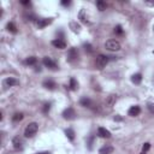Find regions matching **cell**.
Returning <instances> with one entry per match:
<instances>
[{"instance_id":"7402d4cb","label":"cell","mask_w":154,"mask_h":154,"mask_svg":"<svg viewBox=\"0 0 154 154\" xmlns=\"http://www.w3.org/2000/svg\"><path fill=\"white\" fill-rule=\"evenodd\" d=\"M7 30L10 31V33H12V34H16L17 33V27L15 25V23L13 22H10V23H7Z\"/></svg>"},{"instance_id":"d6a6232c","label":"cell","mask_w":154,"mask_h":154,"mask_svg":"<svg viewBox=\"0 0 154 154\" xmlns=\"http://www.w3.org/2000/svg\"><path fill=\"white\" fill-rule=\"evenodd\" d=\"M36 154H51L49 152H41V153H36Z\"/></svg>"},{"instance_id":"44dd1931","label":"cell","mask_w":154,"mask_h":154,"mask_svg":"<svg viewBox=\"0 0 154 154\" xmlns=\"http://www.w3.org/2000/svg\"><path fill=\"white\" fill-rule=\"evenodd\" d=\"M69 88L71 90H76L77 88H78V83H77V81L73 78V77H71L70 78V84H69Z\"/></svg>"},{"instance_id":"1f68e13d","label":"cell","mask_w":154,"mask_h":154,"mask_svg":"<svg viewBox=\"0 0 154 154\" xmlns=\"http://www.w3.org/2000/svg\"><path fill=\"white\" fill-rule=\"evenodd\" d=\"M146 4H147V5H149V6H154V3H150V1H147Z\"/></svg>"},{"instance_id":"7c38bea8","label":"cell","mask_w":154,"mask_h":154,"mask_svg":"<svg viewBox=\"0 0 154 154\" xmlns=\"http://www.w3.org/2000/svg\"><path fill=\"white\" fill-rule=\"evenodd\" d=\"M128 113H129L130 117H136V116H139L141 113V108H140V106H131L129 108Z\"/></svg>"},{"instance_id":"4dcf8cb0","label":"cell","mask_w":154,"mask_h":154,"mask_svg":"<svg viewBox=\"0 0 154 154\" xmlns=\"http://www.w3.org/2000/svg\"><path fill=\"white\" fill-rule=\"evenodd\" d=\"M71 4V1H62V5L63 6H69Z\"/></svg>"},{"instance_id":"5bb4252c","label":"cell","mask_w":154,"mask_h":154,"mask_svg":"<svg viewBox=\"0 0 154 154\" xmlns=\"http://www.w3.org/2000/svg\"><path fill=\"white\" fill-rule=\"evenodd\" d=\"M113 153V147L110 145H106L99 149V154H112Z\"/></svg>"},{"instance_id":"ffe728a7","label":"cell","mask_w":154,"mask_h":154,"mask_svg":"<svg viewBox=\"0 0 154 154\" xmlns=\"http://www.w3.org/2000/svg\"><path fill=\"white\" fill-rule=\"evenodd\" d=\"M81 105L84 106V107H92V106H93V102H92V100L88 99V98H82V99H81Z\"/></svg>"},{"instance_id":"9c48e42d","label":"cell","mask_w":154,"mask_h":154,"mask_svg":"<svg viewBox=\"0 0 154 154\" xmlns=\"http://www.w3.org/2000/svg\"><path fill=\"white\" fill-rule=\"evenodd\" d=\"M98 135L100 137H102V139H110L111 137V132L106 128H102V126H100L98 129Z\"/></svg>"},{"instance_id":"ba28073f","label":"cell","mask_w":154,"mask_h":154,"mask_svg":"<svg viewBox=\"0 0 154 154\" xmlns=\"http://www.w3.org/2000/svg\"><path fill=\"white\" fill-rule=\"evenodd\" d=\"M52 45L55 47V48H59V49H64L66 48V42L62 38H55V40L52 41Z\"/></svg>"},{"instance_id":"8992f818","label":"cell","mask_w":154,"mask_h":154,"mask_svg":"<svg viewBox=\"0 0 154 154\" xmlns=\"http://www.w3.org/2000/svg\"><path fill=\"white\" fill-rule=\"evenodd\" d=\"M52 22H53V18H41V19H37L36 25L38 29H44L45 27L49 25Z\"/></svg>"},{"instance_id":"cb8c5ba5","label":"cell","mask_w":154,"mask_h":154,"mask_svg":"<svg viewBox=\"0 0 154 154\" xmlns=\"http://www.w3.org/2000/svg\"><path fill=\"white\" fill-rule=\"evenodd\" d=\"M23 119V113H15L12 116V121L13 122H19V121H22Z\"/></svg>"},{"instance_id":"603a6c76","label":"cell","mask_w":154,"mask_h":154,"mask_svg":"<svg viewBox=\"0 0 154 154\" xmlns=\"http://www.w3.org/2000/svg\"><path fill=\"white\" fill-rule=\"evenodd\" d=\"M96 7H98L99 11H104V10H106L107 5H106L105 1H101V0H99V1H96Z\"/></svg>"},{"instance_id":"8fae6325","label":"cell","mask_w":154,"mask_h":154,"mask_svg":"<svg viewBox=\"0 0 154 154\" xmlns=\"http://www.w3.org/2000/svg\"><path fill=\"white\" fill-rule=\"evenodd\" d=\"M78 18L81 19V22L84 23V24H89V18H88V15H87V11L84 9H82L80 11V15H78Z\"/></svg>"},{"instance_id":"ac0fdd59","label":"cell","mask_w":154,"mask_h":154,"mask_svg":"<svg viewBox=\"0 0 154 154\" xmlns=\"http://www.w3.org/2000/svg\"><path fill=\"white\" fill-rule=\"evenodd\" d=\"M36 63H37L36 57H28L27 59L24 60V64H25V65H35Z\"/></svg>"},{"instance_id":"d590c367","label":"cell","mask_w":154,"mask_h":154,"mask_svg":"<svg viewBox=\"0 0 154 154\" xmlns=\"http://www.w3.org/2000/svg\"><path fill=\"white\" fill-rule=\"evenodd\" d=\"M141 154H147V153H145V152H142V153H141Z\"/></svg>"},{"instance_id":"484cf974","label":"cell","mask_w":154,"mask_h":154,"mask_svg":"<svg viewBox=\"0 0 154 154\" xmlns=\"http://www.w3.org/2000/svg\"><path fill=\"white\" fill-rule=\"evenodd\" d=\"M51 110V104H45L44 105V108H42V112L44 113H48Z\"/></svg>"},{"instance_id":"83f0119b","label":"cell","mask_w":154,"mask_h":154,"mask_svg":"<svg viewBox=\"0 0 154 154\" xmlns=\"http://www.w3.org/2000/svg\"><path fill=\"white\" fill-rule=\"evenodd\" d=\"M149 148H150V143H145L143 146H142V152H145V153H147V150H149Z\"/></svg>"},{"instance_id":"f1b7e54d","label":"cell","mask_w":154,"mask_h":154,"mask_svg":"<svg viewBox=\"0 0 154 154\" xmlns=\"http://www.w3.org/2000/svg\"><path fill=\"white\" fill-rule=\"evenodd\" d=\"M84 49H86L87 52H89V53L93 52V48H92V46H90L89 44H86V45H84Z\"/></svg>"},{"instance_id":"836d02e7","label":"cell","mask_w":154,"mask_h":154,"mask_svg":"<svg viewBox=\"0 0 154 154\" xmlns=\"http://www.w3.org/2000/svg\"><path fill=\"white\" fill-rule=\"evenodd\" d=\"M22 4H23V5H29L30 3H29V1H22Z\"/></svg>"},{"instance_id":"4fadbf2b","label":"cell","mask_w":154,"mask_h":154,"mask_svg":"<svg viewBox=\"0 0 154 154\" xmlns=\"http://www.w3.org/2000/svg\"><path fill=\"white\" fill-rule=\"evenodd\" d=\"M117 101V95H108L107 98H106V100H105V105L106 106H108V107H112L113 105H114V102Z\"/></svg>"},{"instance_id":"7a4b0ae2","label":"cell","mask_w":154,"mask_h":154,"mask_svg":"<svg viewBox=\"0 0 154 154\" xmlns=\"http://www.w3.org/2000/svg\"><path fill=\"white\" fill-rule=\"evenodd\" d=\"M37 130H38V124L37 123H35V122L29 123L27 125L25 130H24V136L25 137H33V136H35V135H36Z\"/></svg>"},{"instance_id":"2e32d148","label":"cell","mask_w":154,"mask_h":154,"mask_svg":"<svg viewBox=\"0 0 154 154\" xmlns=\"http://www.w3.org/2000/svg\"><path fill=\"white\" fill-rule=\"evenodd\" d=\"M44 87H45L46 89L53 90V89H55L57 84H55V82H54V81H52V80H46V81L44 82Z\"/></svg>"},{"instance_id":"4316f807","label":"cell","mask_w":154,"mask_h":154,"mask_svg":"<svg viewBox=\"0 0 154 154\" xmlns=\"http://www.w3.org/2000/svg\"><path fill=\"white\" fill-rule=\"evenodd\" d=\"M114 33L116 34H118V35H122L123 34V29H122V27L121 25H117L114 28Z\"/></svg>"},{"instance_id":"d4e9b609","label":"cell","mask_w":154,"mask_h":154,"mask_svg":"<svg viewBox=\"0 0 154 154\" xmlns=\"http://www.w3.org/2000/svg\"><path fill=\"white\" fill-rule=\"evenodd\" d=\"M70 25H71V27L73 28L72 30H73L75 33H78V31H80V25H78V24H76L75 22H72V23H70Z\"/></svg>"},{"instance_id":"f546056e","label":"cell","mask_w":154,"mask_h":154,"mask_svg":"<svg viewBox=\"0 0 154 154\" xmlns=\"http://www.w3.org/2000/svg\"><path fill=\"white\" fill-rule=\"evenodd\" d=\"M148 110H149V112L152 113V114H154V104H148Z\"/></svg>"},{"instance_id":"e0dca14e","label":"cell","mask_w":154,"mask_h":154,"mask_svg":"<svg viewBox=\"0 0 154 154\" xmlns=\"http://www.w3.org/2000/svg\"><path fill=\"white\" fill-rule=\"evenodd\" d=\"M131 82L135 84H140L142 82V75L141 73H134L131 76Z\"/></svg>"},{"instance_id":"9a60e30c","label":"cell","mask_w":154,"mask_h":154,"mask_svg":"<svg viewBox=\"0 0 154 154\" xmlns=\"http://www.w3.org/2000/svg\"><path fill=\"white\" fill-rule=\"evenodd\" d=\"M12 145H13L15 148L21 149V148H22V145H23V141H22V139L19 137V136H16V137H13V140H12Z\"/></svg>"},{"instance_id":"3957f363","label":"cell","mask_w":154,"mask_h":154,"mask_svg":"<svg viewBox=\"0 0 154 154\" xmlns=\"http://www.w3.org/2000/svg\"><path fill=\"white\" fill-rule=\"evenodd\" d=\"M105 48L111 51V52H117L121 49V44L117 40H112L111 38V40H107L105 42Z\"/></svg>"},{"instance_id":"277c9868","label":"cell","mask_w":154,"mask_h":154,"mask_svg":"<svg viewBox=\"0 0 154 154\" xmlns=\"http://www.w3.org/2000/svg\"><path fill=\"white\" fill-rule=\"evenodd\" d=\"M63 118L66 121H72L76 118V112L72 107H68L64 112H63Z\"/></svg>"},{"instance_id":"52a82bcc","label":"cell","mask_w":154,"mask_h":154,"mask_svg":"<svg viewBox=\"0 0 154 154\" xmlns=\"http://www.w3.org/2000/svg\"><path fill=\"white\" fill-rule=\"evenodd\" d=\"M66 58H68V60L69 62H75L77 58H78V51H77L76 48H70L69 51H68V55H66Z\"/></svg>"},{"instance_id":"d6986e66","label":"cell","mask_w":154,"mask_h":154,"mask_svg":"<svg viewBox=\"0 0 154 154\" xmlns=\"http://www.w3.org/2000/svg\"><path fill=\"white\" fill-rule=\"evenodd\" d=\"M65 135H66V137L70 140V141H73L75 140V131L72 130V129H66L65 130Z\"/></svg>"},{"instance_id":"6da1fadb","label":"cell","mask_w":154,"mask_h":154,"mask_svg":"<svg viewBox=\"0 0 154 154\" xmlns=\"http://www.w3.org/2000/svg\"><path fill=\"white\" fill-rule=\"evenodd\" d=\"M110 58L111 57H107V55H104V54H99L96 57L95 59V68L99 69V70H102L110 62Z\"/></svg>"},{"instance_id":"30bf717a","label":"cell","mask_w":154,"mask_h":154,"mask_svg":"<svg viewBox=\"0 0 154 154\" xmlns=\"http://www.w3.org/2000/svg\"><path fill=\"white\" fill-rule=\"evenodd\" d=\"M4 84L6 87H15V86L19 84V81L13 78V77H7V78H5V81H4Z\"/></svg>"},{"instance_id":"5b68a950","label":"cell","mask_w":154,"mask_h":154,"mask_svg":"<svg viewBox=\"0 0 154 154\" xmlns=\"http://www.w3.org/2000/svg\"><path fill=\"white\" fill-rule=\"evenodd\" d=\"M42 63H44V65H45L46 68H48V69H51V70H57V69H58L57 63L52 59V58H49V57H45L44 60H42Z\"/></svg>"},{"instance_id":"e575fe53","label":"cell","mask_w":154,"mask_h":154,"mask_svg":"<svg viewBox=\"0 0 154 154\" xmlns=\"http://www.w3.org/2000/svg\"><path fill=\"white\" fill-rule=\"evenodd\" d=\"M114 121H122L121 117H114Z\"/></svg>"},{"instance_id":"8d00e7d4","label":"cell","mask_w":154,"mask_h":154,"mask_svg":"<svg viewBox=\"0 0 154 154\" xmlns=\"http://www.w3.org/2000/svg\"><path fill=\"white\" fill-rule=\"evenodd\" d=\"M153 31H154V25H153Z\"/></svg>"}]
</instances>
